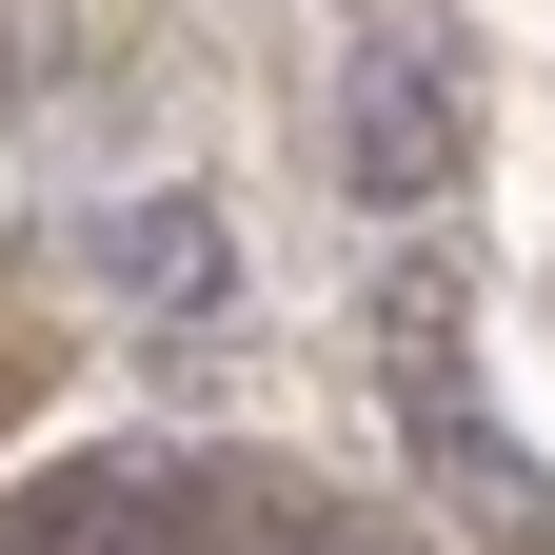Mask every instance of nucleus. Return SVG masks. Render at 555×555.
I'll return each instance as SVG.
<instances>
[{
  "mask_svg": "<svg viewBox=\"0 0 555 555\" xmlns=\"http://www.w3.org/2000/svg\"><path fill=\"white\" fill-rule=\"evenodd\" d=\"M456 139H476L456 60H437V40H377V60H358V100H337V179H358L377 219H416V198L456 179Z\"/></svg>",
  "mask_w": 555,
  "mask_h": 555,
  "instance_id": "2",
  "label": "nucleus"
},
{
  "mask_svg": "<svg viewBox=\"0 0 555 555\" xmlns=\"http://www.w3.org/2000/svg\"><path fill=\"white\" fill-rule=\"evenodd\" d=\"M0 80H21V40H0Z\"/></svg>",
  "mask_w": 555,
  "mask_h": 555,
  "instance_id": "5",
  "label": "nucleus"
},
{
  "mask_svg": "<svg viewBox=\"0 0 555 555\" xmlns=\"http://www.w3.org/2000/svg\"><path fill=\"white\" fill-rule=\"evenodd\" d=\"M0 555H238V496L198 456H60L0 516Z\"/></svg>",
  "mask_w": 555,
  "mask_h": 555,
  "instance_id": "1",
  "label": "nucleus"
},
{
  "mask_svg": "<svg viewBox=\"0 0 555 555\" xmlns=\"http://www.w3.org/2000/svg\"><path fill=\"white\" fill-rule=\"evenodd\" d=\"M100 278H119L139 318H219V298H238V238H219V198L159 179V198H119V219H100Z\"/></svg>",
  "mask_w": 555,
  "mask_h": 555,
  "instance_id": "3",
  "label": "nucleus"
},
{
  "mask_svg": "<svg viewBox=\"0 0 555 555\" xmlns=\"http://www.w3.org/2000/svg\"><path fill=\"white\" fill-rule=\"evenodd\" d=\"M397 437L437 456V496H456L476 535H496V555H555V496H535V456H516V437H496V416H476V397H416Z\"/></svg>",
  "mask_w": 555,
  "mask_h": 555,
  "instance_id": "4",
  "label": "nucleus"
}]
</instances>
